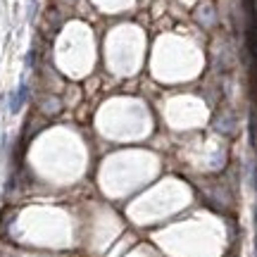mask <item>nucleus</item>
<instances>
[{"instance_id":"f257e3e1","label":"nucleus","mask_w":257,"mask_h":257,"mask_svg":"<svg viewBox=\"0 0 257 257\" xmlns=\"http://www.w3.org/2000/svg\"><path fill=\"white\" fill-rule=\"evenodd\" d=\"M27 98H29V86L22 81V83H19V88L15 91V95L10 98V112H12V114H17V112L24 107Z\"/></svg>"}]
</instances>
